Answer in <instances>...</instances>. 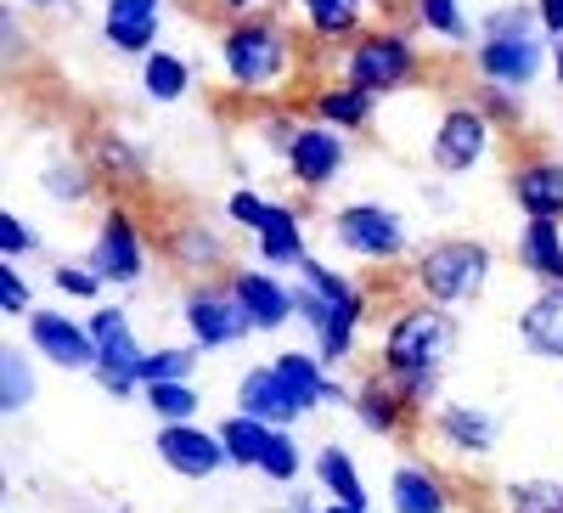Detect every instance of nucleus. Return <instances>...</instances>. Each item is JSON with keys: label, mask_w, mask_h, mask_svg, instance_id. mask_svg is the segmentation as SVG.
<instances>
[{"label": "nucleus", "mask_w": 563, "mask_h": 513, "mask_svg": "<svg viewBox=\"0 0 563 513\" xmlns=\"http://www.w3.org/2000/svg\"><path fill=\"white\" fill-rule=\"evenodd\" d=\"M361 316H366V294L350 283L344 271L321 265L316 254L299 265V283H294V321H305L321 367H339L355 350L361 334Z\"/></svg>", "instance_id": "1"}, {"label": "nucleus", "mask_w": 563, "mask_h": 513, "mask_svg": "<svg viewBox=\"0 0 563 513\" xmlns=\"http://www.w3.org/2000/svg\"><path fill=\"white\" fill-rule=\"evenodd\" d=\"M456 350V316L445 305H400L384 328V372L389 379H440V367Z\"/></svg>", "instance_id": "2"}, {"label": "nucleus", "mask_w": 563, "mask_h": 513, "mask_svg": "<svg viewBox=\"0 0 563 513\" xmlns=\"http://www.w3.org/2000/svg\"><path fill=\"white\" fill-rule=\"evenodd\" d=\"M490 265L496 260H490V249L479 238H440V243H429L417 254L411 283H417V294L429 305L456 310V305H474L490 288Z\"/></svg>", "instance_id": "3"}, {"label": "nucleus", "mask_w": 563, "mask_h": 513, "mask_svg": "<svg viewBox=\"0 0 563 513\" xmlns=\"http://www.w3.org/2000/svg\"><path fill=\"white\" fill-rule=\"evenodd\" d=\"M220 63L238 90H271V85H282V74L294 63V40L271 18H238L220 40Z\"/></svg>", "instance_id": "4"}, {"label": "nucleus", "mask_w": 563, "mask_h": 513, "mask_svg": "<svg viewBox=\"0 0 563 513\" xmlns=\"http://www.w3.org/2000/svg\"><path fill=\"white\" fill-rule=\"evenodd\" d=\"M225 215L254 238V249H260L265 265H294V271H299V265L310 260L299 209H288V204H265L260 193H231V198H225Z\"/></svg>", "instance_id": "5"}, {"label": "nucleus", "mask_w": 563, "mask_h": 513, "mask_svg": "<svg viewBox=\"0 0 563 513\" xmlns=\"http://www.w3.org/2000/svg\"><path fill=\"white\" fill-rule=\"evenodd\" d=\"M327 231H333V243L355 260H372V265H389L411 249V231L400 220V209L389 204H344L333 220H327Z\"/></svg>", "instance_id": "6"}, {"label": "nucleus", "mask_w": 563, "mask_h": 513, "mask_svg": "<svg viewBox=\"0 0 563 513\" xmlns=\"http://www.w3.org/2000/svg\"><path fill=\"white\" fill-rule=\"evenodd\" d=\"M85 328H90V339H97V367H90V379H97L113 401H130L141 390V356H147L130 334V310L97 305Z\"/></svg>", "instance_id": "7"}, {"label": "nucleus", "mask_w": 563, "mask_h": 513, "mask_svg": "<svg viewBox=\"0 0 563 513\" xmlns=\"http://www.w3.org/2000/svg\"><path fill=\"white\" fill-rule=\"evenodd\" d=\"M180 321L192 334L198 350H225V345H243L254 334V321L243 310V299L231 294V283H192L180 299Z\"/></svg>", "instance_id": "8"}, {"label": "nucleus", "mask_w": 563, "mask_h": 513, "mask_svg": "<svg viewBox=\"0 0 563 513\" xmlns=\"http://www.w3.org/2000/svg\"><path fill=\"white\" fill-rule=\"evenodd\" d=\"M417 74V45L406 34H361L344 57V79L361 85L366 97H384V90H400Z\"/></svg>", "instance_id": "9"}, {"label": "nucleus", "mask_w": 563, "mask_h": 513, "mask_svg": "<svg viewBox=\"0 0 563 513\" xmlns=\"http://www.w3.org/2000/svg\"><path fill=\"white\" fill-rule=\"evenodd\" d=\"M490 135H496V124H490L474 102L445 108L440 124H434V135H429V164H434L440 175H467L474 164H485Z\"/></svg>", "instance_id": "10"}, {"label": "nucleus", "mask_w": 563, "mask_h": 513, "mask_svg": "<svg viewBox=\"0 0 563 513\" xmlns=\"http://www.w3.org/2000/svg\"><path fill=\"white\" fill-rule=\"evenodd\" d=\"M90 265H97V276L113 288H135L141 276H147V243H141V226L124 204H113L102 215V231H97V243H90Z\"/></svg>", "instance_id": "11"}, {"label": "nucleus", "mask_w": 563, "mask_h": 513, "mask_svg": "<svg viewBox=\"0 0 563 513\" xmlns=\"http://www.w3.org/2000/svg\"><path fill=\"white\" fill-rule=\"evenodd\" d=\"M23 334H29V350L40 361H52L63 372H90L97 367V339H90V328L74 321V316H63V310H34L23 321Z\"/></svg>", "instance_id": "12"}, {"label": "nucleus", "mask_w": 563, "mask_h": 513, "mask_svg": "<svg viewBox=\"0 0 563 513\" xmlns=\"http://www.w3.org/2000/svg\"><path fill=\"white\" fill-rule=\"evenodd\" d=\"M282 159H288V175L305 186V193H327V186L339 181L350 148H344V130H333V124H299L294 148Z\"/></svg>", "instance_id": "13"}, {"label": "nucleus", "mask_w": 563, "mask_h": 513, "mask_svg": "<svg viewBox=\"0 0 563 513\" xmlns=\"http://www.w3.org/2000/svg\"><path fill=\"white\" fill-rule=\"evenodd\" d=\"M158 462L180 480H214L225 469V446L214 429H198V424H164L158 440H153Z\"/></svg>", "instance_id": "14"}, {"label": "nucleus", "mask_w": 563, "mask_h": 513, "mask_svg": "<svg viewBox=\"0 0 563 513\" xmlns=\"http://www.w3.org/2000/svg\"><path fill=\"white\" fill-rule=\"evenodd\" d=\"M547 63V45L536 34H512V40H485L474 52V68L485 74V85H501V90H525L536 85Z\"/></svg>", "instance_id": "15"}, {"label": "nucleus", "mask_w": 563, "mask_h": 513, "mask_svg": "<svg viewBox=\"0 0 563 513\" xmlns=\"http://www.w3.org/2000/svg\"><path fill=\"white\" fill-rule=\"evenodd\" d=\"M507 198L525 220H563V159H525L507 170Z\"/></svg>", "instance_id": "16"}, {"label": "nucleus", "mask_w": 563, "mask_h": 513, "mask_svg": "<svg viewBox=\"0 0 563 513\" xmlns=\"http://www.w3.org/2000/svg\"><path fill=\"white\" fill-rule=\"evenodd\" d=\"M225 283H231V294L243 299L254 334H276V328H288V321H294V288L276 283L271 271H249L243 265V271H231Z\"/></svg>", "instance_id": "17"}, {"label": "nucleus", "mask_w": 563, "mask_h": 513, "mask_svg": "<svg viewBox=\"0 0 563 513\" xmlns=\"http://www.w3.org/2000/svg\"><path fill=\"white\" fill-rule=\"evenodd\" d=\"M238 412L243 417H260V424H271V429H294L299 424V401L288 395V384L276 379V367L265 361V367H249L243 379H238Z\"/></svg>", "instance_id": "18"}, {"label": "nucleus", "mask_w": 563, "mask_h": 513, "mask_svg": "<svg viewBox=\"0 0 563 513\" xmlns=\"http://www.w3.org/2000/svg\"><path fill=\"white\" fill-rule=\"evenodd\" d=\"M434 435L456 451V457H490L496 451V417L474 401H440L434 406Z\"/></svg>", "instance_id": "19"}, {"label": "nucleus", "mask_w": 563, "mask_h": 513, "mask_svg": "<svg viewBox=\"0 0 563 513\" xmlns=\"http://www.w3.org/2000/svg\"><path fill=\"white\" fill-rule=\"evenodd\" d=\"M102 34L124 57H153L158 52V0H108L102 7Z\"/></svg>", "instance_id": "20"}, {"label": "nucleus", "mask_w": 563, "mask_h": 513, "mask_svg": "<svg viewBox=\"0 0 563 513\" xmlns=\"http://www.w3.org/2000/svg\"><path fill=\"white\" fill-rule=\"evenodd\" d=\"M350 406H355V417H361V429L384 435V440H395V435L406 429V417H411V406L400 401V390H395L389 372H372V379H361Z\"/></svg>", "instance_id": "21"}, {"label": "nucleus", "mask_w": 563, "mask_h": 513, "mask_svg": "<svg viewBox=\"0 0 563 513\" xmlns=\"http://www.w3.org/2000/svg\"><path fill=\"white\" fill-rule=\"evenodd\" d=\"M519 271L541 288H563V226L558 220H525L519 226Z\"/></svg>", "instance_id": "22"}, {"label": "nucleus", "mask_w": 563, "mask_h": 513, "mask_svg": "<svg viewBox=\"0 0 563 513\" xmlns=\"http://www.w3.org/2000/svg\"><path fill=\"white\" fill-rule=\"evenodd\" d=\"M519 345L541 361H563V288H541L519 310Z\"/></svg>", "instance_id": "23"}, {"label": "nucleus", "mask_w": 563, "mask_h": 513, "mask_svg": "<svg viewBox=\"0 0 563 513\" xmlns=\"http://www.w3.org/2000/svg\"><path fill=\"white\" fill-rule=\"evenodd\" d=\"M389 513H451L445 480L422 462H400L389 474Z\"/></svg>", "instance_id": "24"}, {"label": "nucleus", "mask_w": 563, "mask_h": 513, "mask_svg": "<svg viewBox=\"0 0 563 513\" xmlns=\"http://www.w3.org/2000/svg\"><path fill=\"white\" fill-rule=\"evenodd\" d=\"M316 480H321V496H327V502H344V507H361V513H372L366 480H361L355 457H350L339 440L316 451Z\"/></svg>", "instance_id": "25"}, {"label": "nucleus", "mask_w": 563, "mask_h": 513, "mask_svg": "<svg viewBox=\"0 0 563 513\" xmlns=\"http://www.w3.org/2000/svg\"><path fill=\"white\" fill-rule=\"evenodd\" d=\"M85 164L97 170V181H119V186H135V181H147V153L130 148L124 135L102 130V135H90V153Z\"/></svg>", "instance_id": "26"}, {"label": "nucleus", "mask_w": 563, "mask_h": 513, "mask_svg": "<svg viewBox=\"0 0 563 513\" xmlns=\"http://www.w3.org/2000/svg\"><path fill=\"white\" fill-rule=\"evenodd\" d=\"M310 108H316V124H333V130H361V124H372V108H378V97H366L361 85H321L316 97H310Z\"/></svg>", "instance_id": "27"}, {"label": "nucleus", "mask_w": 563, "mask_h": 513, "mask_svg": "<svg viewBox=\"0 0 563 513\" xmlns=\"http://www.w3.org/2000/svg\"><path fill=\"white\" fill-rule=\"evenodd\" d=\"M169 260L180 271H220L225 265V238L203 220H186V226L169 231Z\"/></svg>", "instance_id": "28"}, {"label": "nucleus", "mask_w": 563, "mask_h": 513, "mask_svg": "<svg viewBox=\"0 0 563 513\" xmlns=\"http://www.w3.org/2000/svg\"><path fill=\"white\" fill-rule=\"evenodd\" d=\"M214 435H220V446H225V462H231V469H260L265 440H271V424H260V417H243V412H231Z\"/></svg>", "instance_id": "29"}, {"label": "nucleus", "mask_w": 563, "mask_h": 513, "mask_svg": "<svg viewBox=\"0 0 563 513\" xmlns=\"http://www.w3.org/2000/svg\"><path fill=\"white\" fill-rule=\"evenodd\" d=\"M141 90L169 108L192 90V68H186V57H175V52H153V57H141Z\"/></svg>", "instance_id": "30"}, {"label": "nucleus", "mask_w": 563, "mask_h": 513, "mask_svg": "<svg viewBox=\"0 0 563 513\" xmlns=\"http://www.w3.org/2000/svg\"><path fill=\"white\" fill-rule=\"evenodd\" d=\"M198 372V345H158L141 356V390L153 384H192Z\"/></svg>", "instance_id": "31"}, {"label": "nucleus", "mask_w": 563, "mask_h": 513, "mask_svg": "<svg viewBox=\"0 0 563 513\" xmlns=\"http://www.w3.org/2000/svg\"><path fill=\"white\" fill-rule=\"evenodd\" d=\"M40 193L52 198V204L79 209L90 193H97V170H90V164H68V159H57V164H45V170H40Z\"/></svg>", "instance_id": "32"}, {"label": "nucleus", "mask_w": 563, "mask_h": 513, "mask_svg": "<svg viewBox=\"0 0 563 513\" xmlns=\"http://www.w3.org/2000/svg\"><path fill=\"white\" fill-rule=\"evenodd\" d=\"M29 401H34V361L18 345H7L0 350V412L18 417V412H29Z\"/></svg>", "instance_id": "33"}, {"label": "nucleus", "mask_w": 563, "mask_h": 513, "mask_svg": "<svg viewBox=\"0 0 563 513\" xmlns=\"http://www.w3.org/2000/svg\"><path fill=\"white\" fill-rule=\"evenodd\" d=\"M496 507L501 513H563V480H507Z\"/></svg>", "instance_id": "34"}, {"label": "nucleus", "mask_w": 563, "mask_h": 513, "mask_svg": "<svg viewBox=\"0 0 563 513\" xmlns=\"http://www.w3.org/2000/svg\"><path fill=\"white\" fill-rule=\"evenodd\" d=\"M299 12L321 40H350L361 29V0H299Z\"/></svg>", "instance_id": "35"}, {"label": "nucleus", "mask_w": 563, "mask_h": 513, "mask_svg": "<svg viewBox=\"0 0 563 513\" xmlns=\"http://www.w3.org/2000/svg\"><path fill=\"white\" fill-rule=\"evenodd\" d=\"M299 469H305V451H299L294 429H271L265 457H260V469H254V474H265L271 485H294V480H299Z\"/></svg>", "instance_id": "36"}, {"label": "nucleus", "mask_w": 563, "mask_h": 513, "mask_svg": "<svg viewBox=\"0 0 563 513\" xmlns=\"http://www.w3.org/2000/svg\"><path fill=\"white\" fill-rule=\"evenodd\" d=\"M141 401H147V412L158 424H192L198 406H203L192 384H153V390H141Z\"/></svg>", "instance_id": "37"}, {"label": "nucleus", "mask_w": 563, "mask_h": 513, "mask_svg": "<svg viewBox=\"0 0 563 513\" xmlns=\"http://www.w3.org/2000/svg\"><path fill=\"white\" fill-rule=\"evenodd\" d=\"M34 288H29V276L18 271V260H0V316H34Z\"/></svg>", "instance_id": "38"}, {"label": "nucleus", "mask_w": 563, "mask_h": 513, "mask_svg": "<svg viewBox=\"0 0 563 513\" xmlns=\"http://www.w3.org/2000/svg\"><path fill=\"white\" fill-rule=\"evenodd\" d=\"M541 23V12L536 7H525V0H507V7H496V12H485V40H512V34H530Z\"/></svg>", "instance_id": "39"}, {"label": "nucleus", "mask_w": 563, "mask_h": 513, "mask_svg": "<svg viewBox=\"0 0 563 513\" xmlns=\"http://www.w3.org/2000/svg\"><path fill=\"white\" fill-rule=\"evenodd\" d=\"M417 23L429 34H445V40H467L462 0H417Z\"/></svg>", "instance_id": "40"}, {"label": "nucleus", "mask_w": 563, "mask_h": 513, "mask_svg": "<svg viewBox=\"0 0 563 513\" xmlns=\"http://www.w3.org/2000/svg\"><path fill=\"white\" fill-rule=\"evenodd\" d=\"M52 288H57V294H68V299H97L108 283L97 276V265H68V260H63V265L52 271Z\"/></svg>", "instance_id": "41"}, {"label": "nucleus", "mask_w": 563, "mask_h": 513, "mask_svg": "<svg viewBox=\"0 0 563 513\" xmlns=\"http://www.w3.org/2000/svg\"><path fill=\"white\" fill-rule=\"evenodd\" d=\"M40 249V231L23 220V215H0V254H7V260H23V254H34Z\"/></svg>", "instance_id": "42"}, {"label": "nucleus", "mask_w": 563, "mask_h": 513, "mask_svg": "<svg viewBox=\"0 0 563 513\" xmlns=\"http://www.w3.org/2000/svg\"><path fill=\"white\" fill-rule=\"evenodd\" d=\"M474 108H479V113H485L490 124H519V119H525V102H512V97H507L501 85H485Z\"/></svg>", "instance_id": "43"}, {"label": "nucleus", "mask_w": 563, "mask_h": 513, "mask_svg": "<svg viewBox=\"0 0 563 513\" xmlns=\"http://www.w3.org/2000/svg\"><path fill=\"white\" fill-rule=\"evenodd\" d=\"M536 12H541V29L552 40H563V0H536Z\"/></svg>", "instance_id": "44"}, {"label": "nucleus", "mask_w": 563, "mask_h": 513, "mask_svg": "<svg viewBox=\"0 0 563 513\" xmlns=\"http://www.w3.org/2000/svg\"><path fill=\"white\" fill-rule=\"evenodd\" d=\"M552 74H558V85H563V40H552Z\"/></svg>", "instance_id": "45"}, {"label": "nucleus", "mask_w": 563, "mask_h": 513, "mask_svg": "<svg viewBox=\"0 0 563 513\" xmlns=\"http://www.w3.org/2000/svg\"><path fill=\"white\" fill-rule=\"evenodd\" d=\"M254 7H260V0H225V12H243V18H249Z\"/></svg>", "instance_id": "46"}, {"label": "nucleus", "mask_w": 563, "mask_h": 513, "mask_svg": "<svg viewBox=\"0 0 563 513\" xmlns=\"http://www.w3.org/2000/svg\"><path fill=\"white\" fill-rule=\"evenodd\" d=\"M316 513H361V507H344V502H321Z\"/></svg>", "instance_id": "47"}, {"label": "nucleus", "mask_w": 563, "mask_h": 513, "mask_svg": "<svg viewBox=\"0 0 563 513\" xmlns=\"http://www.w3.org/2000/svg\"><path fill=\"white\" fill-rule=\"evenodd\" d=\"M29 7H57V0H29Z\"/></svg>", "instance_id": "48"}]
</instances>
